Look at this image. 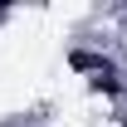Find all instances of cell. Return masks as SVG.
Returning a JSON list of instances; mask_svg holds the SVG:
<instances>
[{
	"mask_svg": "<svg viewBox=\"0 0 127 127\" xmlns=\"http://www.w3.org/2000/svg\"><path fill=\"white\" fill-rule=\"evenodd\" d=\"M0 15H5V10H0Z\"/></svg>",
	"mask_w": 127,
	"mask_h": 127,
	"instance_id": "cell-1",
	"label": "cell"
}]
</instances>
